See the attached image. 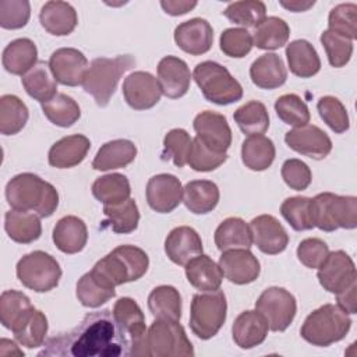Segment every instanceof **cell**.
<instances>
[{
    "label": "cell",
    "instance_id": "cell-44",
    "mask_svg": "<svg viewBox=\"0 0 357 357\" xmlns=\"http://www.w3.org/2000/svg\"><path fill=\"white\" fill-rule=\"evenodd\" d=\"M233 119L238 128L248 137L264 135L269 128V114L266 106L259 100H250L240 106L234 112Z\"/></svg>",
    "mask_w": 357,
    "mask_h": 357
},
{
    "label": "cell",
    "instance_id": "cell-29",
    "mask_svg": "<svg viewBox=\"0 0 357 357\" xmlns=\"http://www.w3.org/2000/svg\"><path fill=\"white\" fill-rule=\"evenodd\" d=\"M88 241V229L78 216L61 218L53 229V243L64 254H77L84 250Z\"/></svg>",
    "mask_w": 357,
    "mask_h": 357
},
{
    "label": "cell",
    "instance_id": "cell-38",
    "mask_svg": "<svg viewBox=\"0 0 357 357\" xmlns=\"http://www.w3.org/2000/svg\"><path fill=\"white\" fill-rule=\"evenodd\" d=\"M275 145L265 135H251L243 141L241 160L254 172L266 170L275 160Z\"/></svg>",
    "mask_w": 357,
    "mask_h": 357
},
{
    "label": "cell",
    "instance_id": "cell-59",
    "mask_svg": "<svg viewBox=\"0 0 357 357\" xmlns=\"http://www.w3.org/2000/svg\"><path fill=\"white\" fill-rule=\"evenodd\" d=\"M282 178L283 181L296 191H303L311 184V170L307 163L300 159H287L282 165Z\"/></svg>",
    "mask_w": 357,
    "mask_h": 357
},
{
    "label": "cell",
    "instance_id": "cell-43",
    "mask_svg": "<svg viewBox=\"0 0 357 357\" xmlns=\"http://www.w3.org/2000/svg\"><path fill=\"white\" fill-rule=\"evenodd\" d=\"M92 194L103 205L120 204L130 198V181L124 174L120 173L105 174L93 181Z\"/></svg>",
    "mask_w": 357,
    "mask_h": 357
},
{
    "label": "cell",
    "instance_id": "cell-10",
    "mask_svg": "<svg viewBox=\"0 0 357 357\" xmlns=\"http://www.w3.org/2000/svg\"><path fill=\"white\" fill-rule=\"evenodd\" d=\"M148 356L178 357L194 356V347L178 321L155 319L146 332Z\"/></svg>",
    "mask_w": 357,
    "mask_h": 357
},
{
    "label": "cell",
    "instance_id": "cell-22",
    "mask_svg": "<svg viewBox=\"0 0 357 357\" xmlns=\"http://www.w3.org/2000/svg\"><path fill=\"white\" fill-rule=\"evenodd\" d=\"M219 266L223 276L234 284H248L254 282L261 272L257 257L250 250H227L219 258Z\"/></svg>",
    "mask_w": 357,
    "mask_h": 357
},
{
    "label": "cell",
    "instance_id": "cell-56",
    "mask_svg": "<svg viewBox=\"0 0 357 357\" xmlns=\"http://www.w3.org/2000/svg\"><path fill=\"white\" fill-rule=\"evenodd\" d=\"M32 307L31 300L21 291L6 290L0 297V321L7 329H11L14 322L22 315L25 310Z\"/></svg>",
    "mask_w": 357,
    "mask_h": 357
},
{
    "label": "cell",
    "instance_id": "cell-17",
    "mask_svg": "<svg viewBox=\"0 0 357 357\" xmlns=\"http://www.w3.org/2000/svg\"><path fill=\"white\" fill-rule=\"evenodd\" d=\"M194 130L197 137L212 151L226 153L231 145V130L226 117L220 113L205 110L195 116Z\"/></svg>",
    "mask_w": 357,
    "mask_h": 357
},
{
    "label": "cell",
    "instance_id": "cell-18",
    "mask_svg": "<svg viewBox=\"0 0 357 357\" xmlns=\"http://www.w3.org/2000/svg\"><path fill=\"white\" fill-rule=\"evenodd\" d=\"M148 205L159 213L174 211L183 201V187L180 180L167 173L152 176L146 184Z\"/></svg>",
    "mask_w": 357,
    "mask_h": 357
},
{
    "label": "cell",
    "instance_id": "cell-11",
    "mask_svg": "<svg viewBox=\"0 0 357 357\" xmlns=\"http://www.w3.org/2000/svg\"><path fill=\"white\" fill-rule=\"evenodd\" d=\"M255 310L265 318L273 332H283L293 322L297 312L294 296L283 287L265 289L255 301Z\"/></svg>",
    "mask_w": 357,
    "mask_h": 357
},
{
    "label": "cell",
    "instance_id": "cell-39",
    "mask_svg": "<svg viewBox=\"0 0 357 357\" xmlns=\"http://www.w3.org/2000/svg\"><path fill=\"white\" fill-rule=\"evenodd\" d=\"M148 308L156 319L180 321L181 296L173 286H158L148 296Z\"/></svg>",
    "mask_w": 357,
    "mask_h": 357
},
{
    "label": "cell",
    "instance_id": "cell-50",
    "mask_svg": "<svg viewBox=\"0 0 357 357\" xmlns=\"http://www.w3.org/2000/svg\"><path fill=\"white\" fill-rule=\"evenodd\" d=\"M192 145V138L183 128L170 130L163 138V152L162 159H172L174 166L183 167L188 162L190 151Z\"/></svg>",
    "mask_w": 357,
    "mask_h": 357
},
{
    "label": "cell",
    "instance_id": "cell-27",
    "mask_svg": "<svg viewBox=\"0 0 357 357\" xmlns=\"http://www.w3.org/2000/svg\"><path fill=\"white\" fill-rule=\"evenodd\" d=\"M40 25L50 35L66 36L70 35L77 24L78 17L74 7L67 1H47L39 13Z\"/></svg>",
    "mask_w": 357,
    "mask_h": 357
},
{
    "label": "cell",
    "instance_id": "cell-24",
    "mask_svg": "<svg viewBox=\"0 0 357 357\" xmlns=\"http://www.w3.org/2000/svg\"><path fill=\"white\" fill-rule=\"evenodd\" d=\"M91 141L82 134L63 137L49 149V165L57 169H70L79 165L88 155Z\"/></svg>",
    "mask_w": 357,
    "mask_h": 357
},
{
    "label": "cell",
    "instance_id": "cell-60",
    "mask_svg": "<svg viewBox=\"0 0 357 357\" xmlns=\"http://www.w3.org/2000/svg\"><path fill=\"white\" fill-rule=\"evenodd\" d=\"M356 290H357V280H353L350 284H347L343 290L336 293L337 305L346 311L347 314H356L357 312V301H356Z\"/></svg>",
    "mask_w": 357,
    "mask_h": 357
},
{
    "label": "cell",
    "instance_id": "cell-53",
    "mask_svg": "<svg viewBox=\"0 0 357 357\" xmlns=\"http://www.w3.org/2000/svg\"><path fill=\"white\" fill-rule=\"evenodd\" d=\"M321 43L332 67L340 68L350 61L353 54V40L326 29L321 33Z\"/></svg>",
    "mask_w": 357,
    "mask_h": 357
},
{
    "label": "cell",
    "instance_id": "cell-57",
    "mask_svg": "<svg viewBox=\"0 0 357 357\" xmlns=\"http://www.w3.org/2000/svg\"><path fill=\"white\" fill-rule=\"evenodd\" d=\"M31 17V4L26 0L0 1V26L4 29H20Z\"/></svg>",
    "mask_w": 357,
    "mask_h": 357
},
{
    "label": "cell",
    "instance_id": "cell-12",
    "mask_svg": "<svg viewBox=\"0 0 357 357\" xmlns=\"http://www.w3.org/2000/svg\"><path fill=\"white\" fill-rule=\"evenodd\" d=\"M113 315L130 335L131 356H148L145 317L137 301L130 297L119 298L113 307Z\"/></svg>",
    "mask_w": 357,
    "mask_h": 357
},
{
    "label": "cell",
    "instance_id": "cell-62",
    "mask_svg": "<svg viewBox=\"0 0 357 357\" xmlns=\"http://www.w3.org/2000/svg\"><path fill=\"white\" fill-rule=\"evenodd\" d=\"M279 4L293 13H303V11H307L308 8H311L315 1H303V0H290V1H284V0H280Z\"/></svg>",
    "mask_w": 357,
    "mask_h": 357
},
{
    "label": "cell",
    "instance_id": "cell-55",
    "mask_svg": "<svg viewBox=\"0 0 357 357\" xmlns=\"http://www.w3.org/2000/svg\"><path fill=\"white\" fill-rule=\"evenodd\" d=\"M220 50L234 59H241L252 49V36L245 28H227L219 39Z\"/></svg>",
    "mask_w": 357,
    "mask_h": 357
},
{
    "label": "cell",
    "instance_id": "cell-37",
    "mask_svg": "<svg viewBox=\"0 0 357 357\" xmlns=\"http://www.w3.org/2000/svg\"><path fill=\"white\" fill-rule=\"evenodd\" d=\"M21 82L26 93L35 100L43 103L57 93V81L54 79L49 63L38 61L25 75Z\"/></svg>",
    "mask_w": 357,
    "mask_h": 357
},
{
    "label": "cell",
    "instance_id": "cell-3",
    "mask_svg": "<svg viewBox=\"0 0 357 357\" xmlns=\"http://www.w3.org/2000/svg\"><path fill=\"white\" fill-rule=\"evenodd\" d=\"M149 266V258L144 250L135 245H119L99 259L92 272L106 283L116 287L123 283L141 279Z\"/></svg>",
    "mask_w": 357,
    "mask_h": 357
},
{
    "label": "cell",
    "instance_id": "cell-31",
    "mask_svg": "<svg viewBox=\"0 0 357 357\" xmlns=\"http://www.w3.org/2000/svg\"><path fill=\"white\" fill-rule=\"evenodd\" d=\"M220 198L218 185L211 180H192L183 188V202L195 215L212 212Z\"/></svg>",
    "mask_w": 357,
    "mask_h": 357
},
{
    "label": "cell",
    "instance_id": "cell-58",
    "mask_svg": "<svg viewBox=\"0 0 357 357\" xmlns=\"http://www.w3.org/2000/svg\"><path fill=\"white\" fill-rule=\"evenodd\" d=\"M329 254V247L325 241L321 238H305L303 240L297 247V258L298 261L310 268V269H318L325 258Z\"/></svg>",
    "mask_w": 357,
    "mask_h": 357
},
{
    "label": "cell",
    "instance_id": "cell-8",
    "mask_svg": "<svg viewBox=\"0 0 357 357\" xmlns=\"http://www.w3.org/2000/svg\"><path fill=\"white\" fill-rule=\"evenodd\" d=\"M227 303L222 290L194 294L190 311V328L192 333L208 340L213 337L226 321Z\"/></svg>",
    "mask_w": 357,
    "mask_h": 357
},
{
    "label": "cell",
    "instance_id": "cell-54",
    "mask_svg": "<svg viewBox=\"0 0 357 357\" xmlns=\"http://www.w3.org/2000/svg\"><path fill=\"white\" fill-rule=\"evenodd\" d=\"M227 153H218L209 149L198 137L192 138V145L188 156V165L195 172H212L223 165Z\"/></svg>",
    "mask_w": 357,
    "mask_h": 357
},
{
    "label": "cell",
    "instance_id": "cell-47",
    "mask_svg": "<svg viewBox=\"0 0 357 357\" xmlns=\"http://www.w3.org/2000/svg\"><path fill=\"white\" fill-rule=\"evenodd\" d=\"M223 15L236 25L257 28L266 18V6L259 0H243L230 3Z\"/></svg>",
    "mask_w": 357,
    "mask_h": 357
},
{
    "label": "cell",
    "instance_id": "cell-5",
    "mask_svg": "<svg viewBox=\"0 0 357 357\" xmlns=\"http://www.w3.org/2000/svg\"><path fill=\"white\" fill-rule=\"evenodd\" d=\"M351 319L337 304H324L304 321L300 335L312 346L326 347L342 340L350 331Z\"/></svg>",
    "mask_w": 357,
    "mask_h": 357
},
{
    "label": "cell",
    "instance_id": "cell-51",
    "mask_svg": "<svg viewBox=\"0 0 357 357\" xmlns=\"http://www.w3.org/2000/svg\"><path fill=\"white\" fill-rule=\"evenodd\" d=\"M328 29L354 40L357 36V6L354 3H342L333 7L328 17Z\"/></svg>",
    "mask_w": 357,
    "mask_h": 357
},
{
    "label": "cell",
    "instance_id": "cell-32",
    "mask_svg": "<svg viewBox=\"0 0 357 357\" xmlns=\"http://www.w3.org/2000/svg\"><path fill=\"white\" fill-rule=\"evenodd\" d=\"M3 67L14 75H25L38 63L36 45L28 38L11 40L3 50Z\"/></svg>",
    "mask_w": 357,
    "mask_h": 357
},
{
    "label": "cell",
    "instance_id": "cell-45",
    "mask_svg": "<svg viewBox=\"0 0 357 357\" xmlns=\"http://www.w3.org/2000/svg\"><path fill=\"white\" fill-rule=\"evenodd\" d=\"M42 112L50 123L59 127H71L81 117L78 103L66 93H56L52 99L42 103Z\"/></svg>",
    "mask_w": 357,
    "mask_h": 357
},
{
    "label": "cell",
    "instance_id": "cell-7",
    "mask_svg": "<svg viewBox=\"0 0 357 357\" xmlns=\"http://www.w3.org/2000/svg\"><path fill=\"white\" fill-rule=\"evenodd\" d=\"M311 208L314 226L319 230H350L357 226V198L353 195L321 192L311 198Z\"/></svg>",
    "mask_w": 357,
    "mask_h": 357
},
{
    "label": "cell",
    "instance_id": "cell-42",
    "mask_svg": "<svg viewBox=\"0 0 357 357\" xmlns=\"http://www.w3.org/2000/svg\"><path fill=\"white\" fill-rule=\"evenodd\" d=\"M290 36L287 22L279 17H266L252 32V45L262 50H276L284 46Z\"/></svg>",
    "mask_w": 357,
    "mask_h": 357
},
{
    "label": "cell",
    "instance_id": "cell-33",
    "mask_svg": "<svg viewBox=\"0 0 357 357\" xmlns=\"http://www.w3.org/2000/svg\"><path fill=\"white\" fill-rule=\"evenodd\" d=\"M137 156V146L130 139H113L103 144L92 160L95 170L106 172L126 167L134 162Z\"/></svg>",
    "mask_w": 357,
    "mask_h": 357
},
{
    "label": "cell",
    "instance_id": "cell-14",
    "mask_svg": "<svg viewBox=\"0 0 357 357\" xmlns=\"http://www.w3.org/2000/svg\"><path fill=\"white\" fill-rule=\"evenodd\" d=\"M284 142L293 151L314 160L325 159L332 151V141L318 126L305 124L284 134Z\"/></svg>",
    "mask_w": 357,
    "mask_h": 357
},
{
    "label": "cell",
    "instance_id": "cell-13",
    "mask_svg": "<svg viewBox=\"0 0 357 357\" xmlns=\"http://www.w3.org/2000/svg\"><path fill=\"white\" fill-rule=\"evenodd\" d=\"M49 67L54 79L66 86L82 85L89 68L82 52L74 47H60L49 59Z\"/></svg>",
    "mask_w": 357,
    "mask_h": 357
},
{
    "label": "cell",
    "instance_id": "cell-23",
    "mask_svg": "<svg viewBox=\"0 0 357 357\" xmlns=\"http://www.w3.org/2000/svg\"><path fill=\"white\" fill-rule=\"evenodd\" d=\"M165 252L172 262L185 266L188 261L202 254V240L192 227L178 226L167 234Z\"/></svg>",
    "mask_w": 357,
    "mask_h": 357
},
{
    "label": "cell",
    "instance_id": "cell-2",
    "mask_svg": "<svg viewBox=\"0 0 357 357\" xmlns=\"http://www.w3.org/2000/svg\"><path fill=\"white\" fill-rule=\"evenodd\" d=\"M6 198L13 209L33 212L39 218L52 216L59 206L57 190L33 173L14 176L6 185Z\"/></svg>",
    "mask_w": 357,
    "mask_h": 357
},
{
    "label": "cell",
    "instance_id": "cell-16",
    "mask_svg": "<svg viewBox=\"0 0 357 357\" xmlns=\"http://www.w3.org/2000/svg\"><path fill=\"white\" fill-rule=\"evenodd\" d=\"M318 280L329 293H339L353 280H357L356 265L353 259L342 250L329 252L318 268Z\"/></svg>",
    "mask_w": 357,
    "mask_h": 357
},
{
    "label": "cell",
    "instance_id": "cell-19",
    "mask_svg": "<svg viewBox=\"0 0 357 357\" xmlns=\"http://www.w3.org/2000/svg\"><path fill=\"white\" fill-rule=\"evenodd\" d=\"M252 243L268 255H276L286 250L289 236L280 222L272 215H259L250 222Z\"/></svg>",
    "mask_w": 357,
    "mask_h": 357
},
{
    "label": "cell",
    "instance_id": "cell-26",
    "mask_svg": "<svg viewBox=\"0 0 357 357\" xmlns=\"http://www.w3.org/2000/svg\"><path fill=\"white\" fill-rule=\"evenodd\" d=\"M268 324L265 318L255 310L243 311L233 322L231 335L234 343L240 349H252L261 344L268 335Z\"/></svg>",
    "mask_w": 357,
    "mask_h": 357
},
{
    "label": "cell",
    "instance_id": "cell-52",
    "mask_svg": "<svg viewBox=\"0 0 357 357\" xmlns=\"http://www.w3.org/2000/svg\"><path fill=\"white\" fill-rule=\"evenodd\" d=\"M318 113L325 124L336 134H343L349 130V114L343 103L335 96H322L317 103Z\"/></svg>",
    "mask_w": 357,
    "mask_h": 357
},
{
    "label": "cell",
    "instance_id": "cell-9",
    "mask_svg": "<svg viewBox=\"0 0 357 357\" xmlns=\"http://www.w3.org/2000/svg\"><path fill=\"white\" fill-rule=\"evenodd\" d=\"M17 278L28 289L46 293L53 290L61 278V268L54 257L45 251H32L17 262Z\"/></svg>",
    "mask_w": 357,
    "mask_h": 357
},
{
    "label": "cell",
    "instance_id": "cell-46",
    "mask_svg": "<svg viewBox=\"0 0 357 357\" xmlns=\"http://www.w3.org/2000/svg\"><path fill=\"white\" fill-rule=\"evenodd\" d=\"M29 117L26 105L15 95H3L0 98V132L3 135H15L26 124Z\"/></svg>",
    "mask_w": 357,
    "mask_h": 357
},
{
    "label": "cell",
    "instance_id": "cell-1",
    "mask_svg": "<svg viewBox=\"0 0 357 357\" xmlns=\"http://www.w3.org/2000/svg\"><path fill=\"white\" fill-rule=\"evenodd\" d=\"M39 356H131V339L128 332L114 318L113 311L102 310L86 314L71 331L47 339Z\"/></svg>",
    "mask_w": 357,
    "mask_h": 357
},
{
    "label": "cell",
    "instance_id": "cell-61",
    "mask_svg": "<svg viewBox=\"0 0 357 357\" xmlns=\"http://www.w3.org/2000/svg\"><path fill=\"white\" fill-rule=\"evenodd\" d=\"M197 4H198L197 1H185V0H162L160 1V6H162L163 11L169 15H173V17L187 14Z\"/></svg>",
    "mask_w": 357,
    "mask_h": 357
},
{
    "label": "cell",
    "instance_id": "cell-4",
    "mask_svg": "<svg viewBox=\"0 0 357 357\" xmlns=\"http://www.w3.org/2000/svg\"><path fill=\"white\" fill-rule=\"evenodd\" d=\"M135 66V59L131 54L93 59L89 64L82 86L89 93L98 106L105 107L110 102L121 75Z\"/></svg>",
    "mask_w": 357,
    "mask_h": 357
},
{
    "label": "cell",
    "instance_id": "cell-30",
    "mask_svg": "<svg viewBox=\"0 0 357 357\" xmlns=\"http://www.w3.org/2000/svg\"><path fill=\"white\" fill-rule=\"evenodd\" d=\"M188 283L201 291H215L220 287L223 272L211 257L201 254L185 264Z\"/></svg>",
    "mask_w": 357,
    "mask_h": 357
},
{
    "label": "cell",
    "instance_id": "cell-36",
    "mask_svg": "<svg viewBox=\"0 0 357 357\" xmlns=\"http://www.w3.org/2000/svg\"><path fill=\"white\" fill-rule=\"evenodd\" d=\"M215 244L219 251L250 250L252 236L250 225L241 218H227L215 230Z\"/></svg>",
    "mask_w": 357,
    "mask_h": 357
},
{
    "label": "cell",
    "instance_id": "cell-34",
    "mask_svg": "<svg viewBox=\"0 0 357 357\" xmlns=\"http://www.w3.org/2000/svg\"><path fill=\"white\" fill-rule=\"evenodd\" d=\"M4 229L8 237L20 244H29L42 234L40 219L33 212L10 209L4 216Z\"/></svg>",
    "mask_w": 357,
    "mask_h": 357
},
{
    "label": "cell",
    "instance_id": "cell-20",
    "mask_svg": "<svg viewBox=\"0 0 357 357\" xmlns=\"http://www.w3.org/2000/svg\"><path fill=\"white\" fill-rule=\"evenodd\" d=\"M174 42L183 52L191 56H201L212 47L213 29L206 20L191 18L176 26Z\"/></svg>",
    "mask_w": 357,
    "mask_h": 357
},
{
    "label": "cell",
    "instance_id": "cell-49",
    "mask_svg": "<svg viewBox=\"0 0 357 357\" xmlns=\"http://www.w3.org/2000/svg\"><path fill=\"white\" fill-rule=\"evenodd\" d=\"M278 117L287 126L301 127L310 121V110L305 102L296 93H284L275 102Z\"/></svg>",
    "mask_w": 357,
    "mask_h": 357
},
{
    "label": "cell",
    "instance_id": "cell-25",
    "mask_svg": "<svg viewBox=\"0 0 357 357\" xmlns=\"http://www.w3.org/2000/svg\"><path fill=\"white\" fill-rule=\"evenodd\" d=\"M17 342L28 349L43 346L47 333V318L33 305L22 312L10 329Z\"/></svg>",
    "mask_w": 357,
    "mask_h": 357
},
{
    "label": "cell",
    "instance_id": "cell-21",
    "mask_svg": "<svg viewBox=\"0 0 357 357\" xmlns=\"http://www.w3.org/2000/svg\"><path fill=\"white\" fill-rule=\"evenodd\" d=\"M191 73L187 63L176 56H165L158 64V81L162 93L170 99H178L187 93L191 84Z\"/></svg>",
    "mask_w": 357,
    "mask_h": 357
},
{
    "label": "cell",
    "instance_id": "cell-40",
    "mask_svg": "<svg viewBox=\"0 0 357 357\" xmlns=\"http://www.w3.org/2000/svg\"><path fill=\"white\" fill-rule=\"evenodd\" d=\"M103 213L106 219L102 226L112 229L114 233L127 234L138 227L139 211L132 198L114 205H103Z\"/></svg>",
    "mask_w": 357,
    "mask_h": 357
},
{
    "label": "cell",
    "instance_id": "cell-6",
    "mask_svg": "<svg viewBox=\"0 0 357 357\" xmlns=\"http://www.w3.org/2000/svg\"><path fill=\"white\" fill-rule=\"evenodd\" d=\"M192 78L204 98L219 106L231 105L243 98L241 84L230 71L216 61H202L194 68Z\"/></svg>",
    "mask_w": 357,
    "mask_h": 357
},
{
    "label": "cell",
    "instance_id": "cell-15",
    "mask_svg": "<svg viewBox=\"0 0 357 357\" xmlns=\"http://www.w3.org/2000/svg\"><path fill=\"white\" fill-rule=\"evenodd\" d=\"M123 95L127 105L135 110L153 107L162 96V89L156 77L148 71H134L123 82Z\"/></svg>",
    "mask_w": 357,
    "mask_h": 357
},
{
    "label": "cell",
    "instance_id": "cell-28",
    "mask_svg": "<svg viewBox=\"0 0 357 357\" xmlns=\"http://www.w3.org/2000/svg\"><path fill=\"white\" fill-rule=\"evenodd\" d=\"M251 81L261 89H276L287 79V70L280 56L265 53L252 61L250 67Z\"/></svg>",
    "mask_w": 357,
    "mask_h": 357
},
{
    "label": "cell",
    "instance_id": "cell-41",
    "mask_svg": "<svg viewBox=\"0 0 357 357\" xmlns=\"http://www.w3.org/2000/svg\"><path fill=\"white\" fill-rule=\"evenodd\" d=\"M116 296V287L89 271L77 283V298L84 307L98 308Z\"/></svg>",
    "mask_w": 357,
    "mask_h": 357
},
{
    "label": "cell",
    "instance_id": "cell-48",
    "mask_svg": "<svg viewBox=\"0 0 357 357\" xmlns=\"http://www.w3.org/2000/svg\"><path fill=\"white\" fill-rule=\"evenodd\" d=\"M280 213L287 223L297 231L311 230L314 226L311 198L308 197H290L280 205Z\"/></svg>",
    "mask_w": 357,
    "mask_h": 357
},
{
    "label": "cell",
    "instance_id": "cell-35",
    "mask_svg": "<svg viewBox=\"0 0 357 357\" xmlns=\"http://www.w3.org/2000/svg\"><path fill=\"white\" fill-rule=\"evenodd\" d=\"M290 71L300 78H310L321 70V59L315 47L305 39H296L286 47Z\"/></svg>",
    "mask_w": 357,
    "mask_h": 357
}]
</instances>
